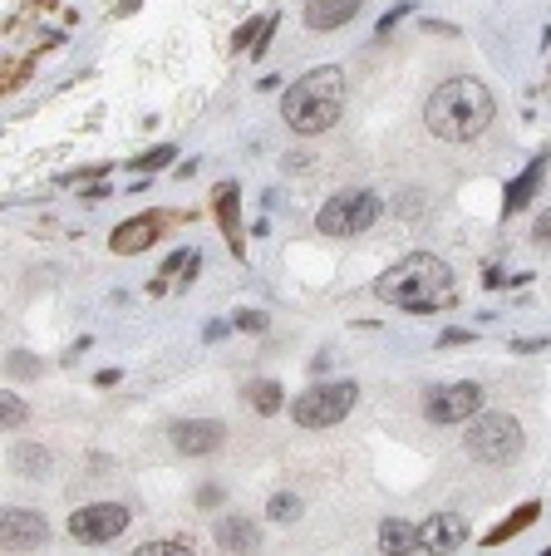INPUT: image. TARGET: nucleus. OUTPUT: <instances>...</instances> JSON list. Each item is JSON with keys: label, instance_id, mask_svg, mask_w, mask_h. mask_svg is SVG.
Masks as SVG:
<instances>
[{"label": "nucleus", "instance_id": "obj_1", "mask_svg": "<svg viewBox=\"0 0 551 556\" xmlns=\"http://www.w3.org/2000/svg\"><path fill=\"white\" fill-rule=\"evenodd\" d=\"M492 114H498L492 89L483 85V79H473V74L443 79V85L428 94V104H424L428 134L443 138V143H473L478 134H488Z\"/></svg>", "mask_w": 551, "mask_h": 556}, {"label": "nucleus", "instance_id": "obj_2", "mask_svg": "<svg viewBox=\"0 0 551 556\" xmlns=\"http://www.w3.org/2000/svg\"><path fill=\"white\" fill-rule=\"evenodd\" d=\"M375 295L389 301L395 311L428 315V311H448V305L458 301V286H453L448 262H438V256H428V252H414V256H404L399 266H389V271L379 276Z\"/></svg>", "mask_w": 551, "mask_h": 556}, {"label": "nucleus", "instance_id": "obj_3", "mask_svg": "<svg viewBox=\"0 0 551 556\" xmlns=\"http://www.w3.org/2000/svg\"><path fill=\"white\" fill-rule=\"evenodd\" d=\"M345 70H335V64H321V70H311L305 79H296L291 89H286L281 99V118L291 134L301 138H315V134H330L335 124H340L345 114Z\"/></svg>", "mask_w": 551, "mask_h": 556}, {"label": "nucleus", "instance_id": "obj_4", "mask_svg": "<svg viewBox=\"0 0 551 556\" xmlns=\"http://www.w3.org/2000/svg\"><path fill=\"white\" fill-rule=\"evenodd\" d=\"M354 400H360V384H354V379H330V384H311L305 394H296L291 419L301 424V429H330V424H340L345 414L354 409Z\"/></svg>", "mask_w": 551, "mask_h": 556}, {"label": "nucleus", "instance_id": "obj_5", "mask_svg": "<svg viewBox=\"0 0 551 556\" xmlns=\"http://www.w3.org/2000/svg\"><path fill=\"white\" fill-rule=\"evenodd\" d=\"M379 222V198L370 188H350V192H335L321 212H315V231L321 237H360Z\"/></svg>", "mask_w": 551, "mask_h": 556}, {"label": "nucleus", "instance_id": "obj_6", "mask_svg": "<svg viewBox=\"0 0 551 556\" xmlns=\"http://www.w3.org/2000/svg\"><path fill=\"white\" fill-rule=\"evenodd\" d=\"M468 453L478 463H512L522 453V424L512 414H473L468 419Z\"/></svg>", "mask_w": 551, "mask_h": 556}, {"label": "nucleus", "instance_id": "obj_7", "mask_svg": "<svg viewBox=\"0 0 551 556\" xmlns=\"http://www.w3.org/2000/svg\"><path fill=\"white\" fill-rule=\"evenodd\" d=\"M128 522H134V513L124 503H89L70 513V536L84 546H104V542H118L128 532Z\"/></svg>", "mask_w": 551, "mask_h": 556}, {"label": "nucleus", "instance_id": "obj_8", "mask_svg": "<svg viewBox=\"0 0 551 556\" xmlns=\"http://www.w3.org/2000/svg\"><path fill=\"white\" fill-rule=\"evenodd\" d=\"M478 409H483V384H473V379H458V384L428 389V400H424L428 424H468Z\"/></svg>", "mask_w": 551, "mask_h": 556}, {"label": "nucleus", "instance_id": "obj_9", "mask_svg": "<svg viewBox=\"0 0 551 556\" xmlns=\"http://www.w3.org/2000/svg\"><path fill=\"white\" fill-rule=\"evenodd\" d=\"M50 542V522L35 507H5L0 513V552H30Z\"/></svg>", "mask_w": 551, "mask_h": 556}, {"label": "nucleus", "instance_id": "obj_10", "mask_svg": "<svg viewBox=\"0 0 551 556\" xmlns=\"http://www.w3.org/2000/svg\"><path fill=\"white\" fill-rule=\"evenodd\" d=\"M167 439H173L177 453H188V458H208V453H217L222 443H227V424L222 419H177L173 429H167Z\"/></svg>", "mask_w": 551, "mask_h": 556}, {"label": "nucleus", "instance_id": "obj_11", "mask_svg": "<svg viewBox=\"0 0 551 556\" xmlns=\"http://www.w3.org/2000/svg\"><path fill=\"white\" fill-rule=\"evenodd\" d=\"M167 222H173L167 212H143V217H128V222H118V227H114L109 247H114L118 256H138V252H148V247L163 237Z\"/></svg>", "mask_w": 551, "mask_h": 556}, {"label": "nucleus", "instance_id": "obj_12", "mask_svg": "<svg viewBox=\"0 0 551 556\" xmlns=\"http://www.w3.org/2000/svg\"><path fill=\"white\" fill-rule=\"evenodd\" d=\"M364 0H305V30H340V25H350L354 15H360Z\"/></svg>", "mask_w": 551, "mask_h": 556}, {"label": "nucleus", "instance_id": "obj_13", "mask_svg": "<svg viewBox=\"0 0 551 556\" xmlns=\"http://www.w3.org/2000/svg\"><path fill=\"white\" fill-rule=\"evenodd\" d=\"M418 532H424L428 552H458V546L468 542V522H463L458 513H434L424 527H418Z\"/></svg>", "mask_w": 551, "mask_h": 556}, {"label": "nucleus", "instance_id": "obj_14", "mask_svg": "<svg viewBox=\"0 0 551 556\" xmlns=\"http://www.w3.org/2000/svg\"><path fill=\"white\" fill-rule=\"evenodd\" d=\"M212 536H217L222 552H261V527L251 522V517H241V513L222 517V522L212 527Z\"/></svg>", "mask_w": 551, "mask_h": 556}, {"label": "nucleus", "instance_id": "obj_15", "mask_svg": "<svg viewBox=\"0 0 551 556\" xmlns=\"http://www.w3.org/2000/svg\"><path fill=\"white\" fill-rule=\"evenodd\" d=\"M379 546H385V552H409V556L428 552V546H424V532H418L414 522H404V517H389V522L379 527Z\"/></svg>", "mask_w": 551, "mask_h": 556}, {"label": "nucleus", "instance_id": "obj_16", "mask_svg": "<svg viewBox=\"0 0 551 556\" xmlns=\"http://www.w3.org/2000/svg\"><path fill=\"white\" fill-rule=\"evenodd\" d=\"M541 173H547V153H541V157H531V163H527V173L508 182V198H502V212H508V217H512V212H522V207H527V202H531V192H537Z\"/></svg>", "mask_w": 551, "mask_h": 556}, {"label": "nucleus", "instance_id": "obj_17", "mask_svg": "<svg viewBox=\"0 0 551 556\" xmlns=\"http://www.w3.org/2000/svg\"><path fill=\"white\" fill-rule=\"evenodd\" d=\"M54 458L50 448H40V443H15L11 448V472L15 478H50Z\"/></svg>", "mask_w": 551, "mask_h": 556}, {"label": "nucleus", "instance_id": "obj_18", "mask_svg": "<svg viewBox=\"0 0 551 556\" xmlns=\"http://www.w3.org/2000/svg\"><path fill=\"white\" fill-rule=\"evenodd\" d=\"M212 198H217V217H222V231H227V247H231V252L241 256V227H237V188H231V182H222V188L212 192Z\"/></svg>", "mask_w": 551, "mask_h": 556}, {"label": "nucleus", "instance_id": "obj_19", "mask_svg": "<svg viewBox=\"0 0 551 556\" xmlns=\"http://www.w3.org/2000/svg\"><path fill=\"white\" fill-rule=\"evenodd\" d=\"M537 513H541V503H522V507H517V517H508V522H498L488 536H483V542H488V546L512 542V536H517V532H527V527L537 522Z\"/></svg>", "mask_w": 551, "mask_h": 556}, {"label": "nucleus", "instance_id": "obj_20", "mask_svg": "<svg viewBox=\"0 0 551 556\" xmlns=\"http://www.w3.org/2000/svg\"><path fill=\"white\" fill-rule=\"evenodd\" d=\"M281 394H286V389L276 384V379H256V384H247V404L256 414H276V409H281Z\"/></svg>", "mask_w": 551, "mask_h": 556}, {"label": "nucleus", "instance_id": "obj_21", "mask_svg": "<svg viewBox=\"0 0 551 556\" xmlns=\"http://www.w3.org/2000/svg\"><path fill=\"white\" fill-rule=\"evenodd\" d=\"M266 517H271V522H296V517H301V497H296V493H276L266 503Z\"/></svg>", "mask_w": 551, "mask_h": 556}, {"label": "nucleus", "instance_id": "obj_22", "mask_svg": "<svg viewBox=\"0 0 551 556\" xmlns=\"http://www.w3.org/2000/svg\"><path fill=\"white\" fill-rule=\"evenodd\" d=\"M0 424H5V433H15L25 424V404L21 394H0Z\"/></svg>", "mask_w": 551, "mask_h": 556}, {"label": "nucleus", "instance_id": "obj_23", "mask_svg": "<svg viewBox=\"0 0 551 556\" xmlns=\"http://www.w3.org/2000/svg\"><path fill=\"white\" fill-rule=\"evenodd\" d=\"M173 157H177V153H173V143H158V148H148L143 157H134V168H143V173H148V168H167Z\"/></svg>", "mask_w": 551, "mask_h": 556}, {"label": "nucleus", "instance_id": "obj_24", "mask_svg": "<svg viewBox=\"0 0 551 556\" xmlns=\"http://www.w3.org/2000/svg\"><path fill=\"white\" fill-rule=\"evenodd\" d=\"M192 546L188 542H143L134 556H188Z\"/></svg>", "mask_w": 551, "mask_h": 556}, {"label": "nucleus", "instance_id": "obj_25", "mask_svg": "<svg viewBox=\"0 0 551 556\" xmlns=\"http://www.w3.org/2000/svg\"><path fill=\"white\" fill-rule=\"evenodd\" d=\"M5 369H11V379H30V375H40V365H35L25 350H15L11 359H5Z\"/></svg>", "mask_w": 551, "mask_h": 556}, {"label": "nucleus", "instance_id": "obj_26", "mask_svg": "<svg viewBox=\"0 0 551 556\" xmlns=\"http://www.w3.org/2000/svg\"><path fill=\"white\" fill-rule=\"evenodd\" d=\"M266 21H271V15H261V21H247V25L237 30V40H231V45H237V50H251V45H256V35L266 30Z\"/></svg>", "mask_w": 551, "mask_h": 556}, {"label": "nucleus", "instance_id": "obj_27", "mask_svg": "<svg viewBox=\"0 0 551 556\" xmlns=\"http://www.w3.org/2000/svg\"><path fill=\"white\" fill-rule=\"evenodd\" d=\"M231 326L256 330V336H261V330H266V315H261V311H237V315H231Z\"/></svg>", "mask_w": 551, "mask_h": 556}, {"label": "nucleus", "instance_id": "obj_28", "mask_svg": "<svg viewBox=\"0 0 551 556\" xmlns=\"http://www.w3.org/2000/svg\"><path fill=\"white\" fill-rule=\"evenodd\" d=\"M409 11H414V5H395V11H389V15H385V21H379V35H389V30H395V25H399V21H404V15H409Z\"/></svg>", "mask_w": 551, "mask_h": 556}, {"label": "nucleus", "instance_id": "obj_29", "mask_svg": "<svg viewBox=\"0 0 551 556\" xmlns=\"http://www.w3.org/2000/svg\"><path fill=\"white\" fill-rule=\"evenodd\" d=\"M531 237L551 247V207H547V212H541V217H537V227H531Z\"/></svg>", "mask_w": 551, "mask_h": 556}, {"label": "nucleus", "instance_id": "obj_30", "mask_svg": "<svg viewBox=\"0 0 551 556\" xmlns=\"http://www.w3.org/2000/svg\"><path fill=\"white\" fill-rule=\"evenodd\" d=\"M468 340H473V336H463V330H448V336L438 340V345H468Z\"/></svg>", "mask_w": 551, "mask_h": 556}]
</instances>
